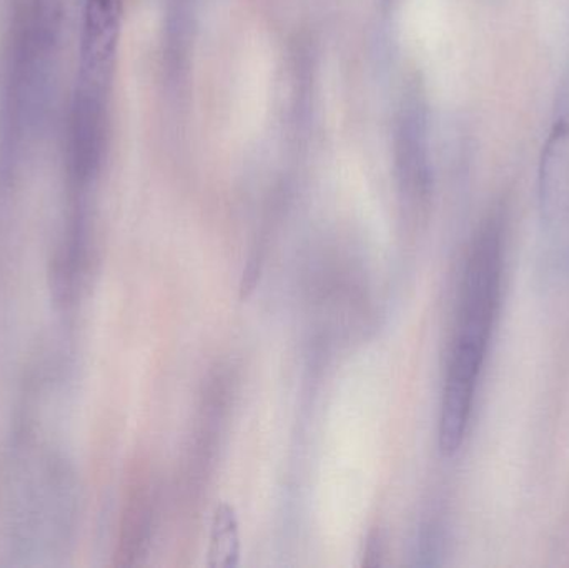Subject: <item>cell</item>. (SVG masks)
Listing matches in <instances>:
<instances>
[{
	"mask_svg": "<svg viewBox=\"0 0 569 568\" xmlns=\"http://www.w3.org/2000/svg\"><path fill=\"white\" fill-rule=\"evenodd\" d=\"M381 554H383V549H381V540L380 537H378V534H373V536H370V539H368L367 544V552H365V556H367V560H365V566H368V562H370L371 557H375V566H378V559H380Z\"/></svg>",
	"mask_w": 569,
	"mask_h": 568,
	"instance_id": "cell-8",
	"label": "cell"
},
{
	"mask_svg": "<svg viewBox=\"0 0 569 568\" xmlns=\"http://www.w3.org/2000/svg\"><path fill=\"white\" fill-rule=\"evenodd\" d=\"M395 167L401 196L415 209L430 200L433 190L430 116L423 96L411 89L405 96L395 130Z\"/></svg>",
	"mask_w": 569,
	"mask_h": 568,
	"instance_id": "cell-5",
	"label": "cell"
},
{
	"mask_svg": "<svg viewBox=\"0 0 569 568\" xmlns=\"http://www.w3.org/2000/svg\"><path fill=\"white\" fill-rule=\"evenodd\" d=\"M541 226L551 259L569 267V69L558 87L553 123L538 172Z\"/></svg>",
	"mask_w": 569,
	"mask_h": 568,
	"instance_id": "cell-4",
	"label": "cell"
},
{
	"mask_svg": "<svg viewBox=\"0 0 569 568\" xmlns=\"http://www.w3.org/2000/svg\"><path fill=\"white\" fill-rule=\"evenodd\" d=\"M240 559L239 524L232 507L220 506L216 510L210 534L209 566L236 567Z\"/></svg>",
	"mask_w": 569,
	"mask_h": 568,
	"instance_id": "cell-7",
	"label": "cell"
},
{
	"mask_svg": "<svg viewBox=\"0 0 569 568\" xmlns=\"http://www.w3.org/2000/svg\"><path fill=\"white\" fill-rule=\"evenodd\" d=\"M123 0H86L66 127L67 179L90 187L106 162Z\"/></svg>",
	"mask_w": 569,
	"mask_h": 568,
	"instance_id": "cell-2",
	"label": "cell"
},
{
	"mask_svg": "<svg viewBox=\"0 0 569 568\" xmlns=\"http://www.w3.org/2000/svg\"><path fill=\"white\" fill-rule=\"evenodd\" d=\"M503 213H490L475 233L461 280L450 356L485 363L503 280Z\"/></svg>",
	"mask_w": 569,
	"mask_h": 568,
	"instance_id": "cell-3",
	"label": "cell"
},
{
	"mask_svg": "<svg viewBox=\"0 0 569 568\" xmlns=\"http://www.w3.org/2000/svg\"><path fill=\"white\" fill-rule=\"evenodd\" d=\"M152 497L149 489L140 486L130 490L129 500L123 509L120 524L119 546H117V566H133L146 550L152 530Z\"/></svg>",
	"mask_w": 569,
	"mask_h": 568,
	"instance_id": "cell-6",
	"label": "cell"
},
{
	"mask_svg": "<svg viewBox=\"0 0 569 568\" xmlns=\"http://www.w3.org/2000/svg\"><path fill=\"white\" fill-rule=\"evenodd\" d=\"M86 0H27L13 23L0 86V139L33 149L56 113L63 60Z\"/></svg>",
	"mask_w": 569,
	"mask_h": 568,
	"instance_id": "cell-1",
	"label": "cell"
}]
</instances>
